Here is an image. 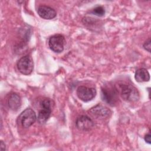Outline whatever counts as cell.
I'll use <instances>...</instances> for the list:
<instances>
[{
    "instance_id": "obj_1",
    "label": "cell",
    "mask_w": 151,
    "mask_h": 151,
    "mask_svg": "<svg viewBox=\"0 0 151 151\" xmlns=\"http://www.w3.org/2000/svg\"><path fill=\"white\" fill-rule=\"evenodd\" d=\"M114 88L122 99L127 102H134L139 99V93L133 85L125 83L118 82L114 85Z\"/></svg>"
},
{
    "instance_id": "obj_2",
    "label": "cell",
    "mask_w": 151,
    "mask_h": 151,
    "mask_svg": "<svg viewBox=\"0 0 151 151\" xmlns=\"http://www.w3.org/2000/svg\"><path fill=\"white\" fill-rule=\"evenodd\" d=\"M101 97L103 101L110 106H116L119 102V96L114 88L111 85L104 86L101 88Z\"/></svg>"
},
{
    "instance_id": "obj_3",
    "label": "cell",
    "mask_w": 151,
    "mask_h": 151,
    "mask_svg": "<svg viewBox=\"0 0 151 151\" xmlns=\"http://www.w3.org/2000/svg\"><path fill=\"white\" fill-rule=\"evenodd\" d=\"M52 101L50 99L46 98L41 101V109L38 112V117L37 118L39 124H44L50 118L52 111Z\"/></svg>"
},
{
    "instance_id": "obj_4",
    "label": "cell",
    "mask_w": 151,
    "mask_h": 151,
    "mask_svg": "<svg viewBox=\"0 0 151 151\" xmlns=\"http://www.w3.org/2000/svg\"><path fill=\"white\" fill-rule=\"evenodd\" d=\"M37 118L35 112L31 108H27L18 117L17 123L24 128H28L35 123Z\"/></svg>"
},
{
    "instance_id": "obj_5",
    "label": "cell",
    "mask_w": 151,
    "mask_h": 151,
    "mask_svg": "<svg viewBox=\"0 0 151 151\" xmlns=\"http://www.w3.org/2000/svg\"><path fill=\"white\" fill-rule=\"evenodd\" d=\"M18 71L24 75H29L34 69V61L30 55H26L22 57L17 63Z\"/></svg>"
},
{
    "instance_id": "obj_6",
    "label": "cell",
    "mask_w": 151,
    "mask_h": 151,
    "mask_svg": "<svg viewBox=\"0 0 151 151\" xmlns=\"http://www.w3.org/2000/svg\"><path fill=\"white\" fill-rule=\"evenodd\" d=\"M65 43L64 37L59 34L51 36L48 40V46L50 48L56 53H60L63 51Z\"/></svg>"
},
{
    "instance_id": "obj_7",
    "label": "cell",
    "mask_w": 151,
    "mask_h": 151,
    "mask_svg": "<svg viewBox=\"0 0 151 151\" xmlns=\"http://www.w3.org/2000/svg\"><path fill=\"white\" fill-rule=\"evenodd\" d=\"M76 94L80 100L84 102H88L96 97L97 91L96 88L93 87L80 86L77 87Z\"/></svg>"
},
{
    "instance_id": "obj_8",
    "label": "cell",
    "mask_w": 151,
    "mask_h": 151,
    "mask_svg": "<svg viewBox=\"0 0 151 151\" xmlns=\"http://www.w3.org/2000/svg\"><path fill=\"white\" fill-rule=\"evenodd\" d=\"M76 125L78 129L81 131H89L94 126L93 120L86 115H81L78 117L76 120Z\"/></svg>"
},
{
    "instance_id": "obj_9",
    "label": "cell",
    "mask_w": 151,
    "mask_h": 151,
    "mask_svg": "<svg viewBox=\"0 0 151 151\" xmlns=\"http://www.w3.org/2000/svg\"><path fill=\"white\" fill-rule=\"evenodd\" d=\"M89 112L93 117L100 119L107 118L111 114V110L99 104L91 108Z\"/></svg>"
},
{
    "instance_id": "obj_10",
    "label": "cell",
    "mask_w": 151,
    "mask_h": 151,
    "mask_svg": "<svg viewBox=\"0 0 151 151\" xmlns=\"http://www.w3.org/2000/svg\"><path fill=\"white\" fill-rule=\"evenodd\" d=\"M37 13L41 18L45 19H52L57 15V12L54 9L46 5L39 6L37 9Z\"/></svg>"
},
{
    "instance_id": "obj_11",
    "label": "cell",
    "mask_w": 151,
    "mask_h": 151,
    "mask_svg": "<svg viewBox=\"0 0 151 151\" xmlns=\"http://www.w3.org/2000/svg\"><path fill=\"white\" fill-rule=\"evenodd\" d=\"M22 104L21 97L15 93H12L9 96L8 99V105L9 108L12 111L18 110Z\"/></svg>"
},
{
    "instance_id": "obj_12",
    "label": "cell",
    "mask_w": 151,
    "mask_h": 151,
    "mask_svg": "<svg viewBox=\"0 0 151 151\" xmlns=\"http://www.w3.org/2000/svg\"><path fill=\"white\" fill-rule=\"evenodd\" d=\"M134 78L137 82H147L150 80V74L145 68L137 69L134 74Z\"/></svg>"
},
{
    "instance_id": "obj_13",
    "label": "cell",
    "mask_w": 151,
    "mask_h": 151,
    "mask_svg": "<svg viewBox=\"0 0 151 151\" xmlns=\"http://www.w3.org/2000/svg\"><path fill=\"white\" fill-rule=\"evenodd\" d=\"M91 12L97 17H103L105 14V9L102 6H97L93 8Z\"/></svg>"
},
{
    "instance_id": "obj_14",
    "label": "cell",
    "mask_w": 151,
    "mask_h": 151,
    "mask_svg": "<svg viewBox=\"0 0 151 151\" xmlns=\"http://www.w3.org/2000/svg\"><path fill=\"white\" fill-rule=\"evenodd\" d=\"M150 42H151L150 38H149L147 40H146V41H145V42L143 44V47L144 48V49L147 51H148L149 52H150L151 51Z\"/></svg>"
},
{
    "instance_id": "obj_15",
    "label": "cell",
    "mask_w": 151,
    "mask_h": 151,
    "mask_svg": "<svg viewBox=\"0 0 151 151\" xmlns=\"http://www.w3.org/2000/svg\"><path fill=\"white\" fill-rule=\"evenodd\" d=\"M144 139L145 140V142L148 143V144H150L151 143V135H150V133H147L145 137H144Z\"/></svg>"
},
{
    "instance_id": "obj_16",
    "label": "cell",
    "mask_w": 151,
    "mask_h": 151,
    "mask_svg": "<svg viewBox=\"0 0 151 151\" xmlns=\"http://www.w3.org/2000/svg\"><path fill=\"white\" fill-rule=\"evenodd\" d=\"M6 150V146L5 143L2 141L1 140V143H0V150L1 151H4Z\"/></svg>"
}]
</instances>
